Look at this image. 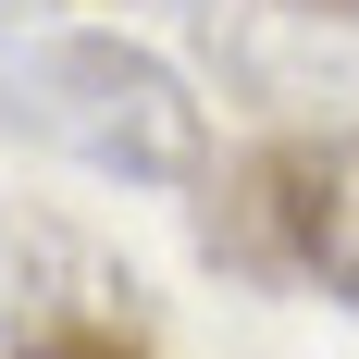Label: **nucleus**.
I'll use <instances>...</instances> for the list:
<instances>
[{"instance_id": "f257e3e1", "label": "nucleus", "mask_w": 359, "mask_h": 359, "mask_svg": "<svg viewBox=\"0 0 359 359\" xmlns=\"http://www.w3.org/2000/svg\"><path fill=\"white\" fill-rule=\"evenodd\" d=\"M0 124L37 149H62L100 186H198L211 174V111L161 50L124 25H50L25 50H0Z\"/></svg>"}, {"instance_id": "f03ea898", "label": "nucleus", "mask_w": 359, "mask_h": 359, "mask_svg": "<svg viewBox=\"0 0 359 359\" xmlns=\"http://www.w3.org/2000/svg\"><path fill=\"white\" fill-rule=\"evenodd\" d=\"M0 347L13 359H137V273H111L74 223L0 198Z\"/></svg>"}, {"instance_id": "7ed1b4c3", "label": "nucleus", "mask_w": 359, "mask_h": 359, "mask_svg": "<svg viewBox=\"0 0 359 359\" xmlns=\"http://www.w3.org/2000/svg\"><path fill=\"white\" fill-rule=\"evenodd\" d=\"M260 211L285 236V273L323 285V310H347V285H359V248H347V137H285L260 161Z\"/></svg>"}, {"instance_id": "20e7f679", "label": "nucleus", "mask_w": 359, "mask_h": 359, "mask_svg": "<svg viewBox=\"0 0 359 359\" xmlns=\"http://www.w3.org/2000/svg\"><path fill=\"white\" fill-rule=\"evenodd\" d=\"M0 13H25V0H0Z\"/></svg>"}]
</instances>
